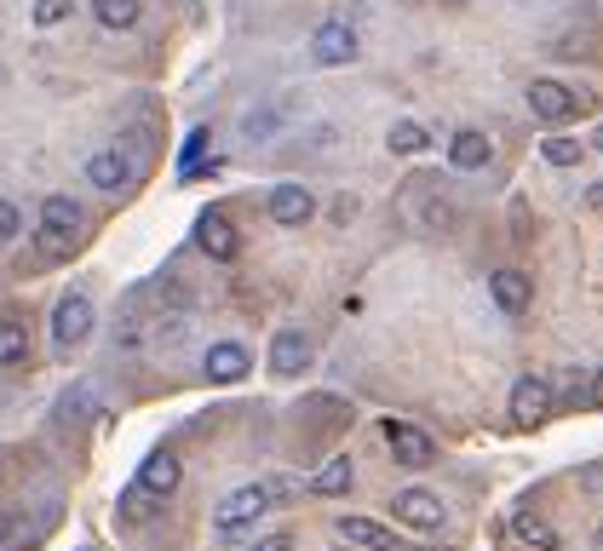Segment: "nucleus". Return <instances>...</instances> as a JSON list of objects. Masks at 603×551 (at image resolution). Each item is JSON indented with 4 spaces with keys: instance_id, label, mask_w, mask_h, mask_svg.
Segmentation results:
<instances>
[{
    "instance_id": "f257e3e1",
    "label": "nucleus",
    "mask_w": 603,
    "mask_h": 551,
    "mask_svg": "<svg viewBox=\"0 0 603 551\" xmlns=\"http://www.w3.org/2000/svg\"><path fill=\"white\" fill-rule=\"evenodd\" d=\"M270 511V488L265 483H242L219 499V511H213V529L219 535H242V529H254V522Z\"/></svg>"
},
{
    "instance_id": "f03ea898",
    "label": "nucleus",
    "mask_w": 603,
    "mask_h": 551,
    "mask_svg": "<svg viewBox=\"0 0 603 551\" xmlns=\"http://www.w3.org/2000/svg\"><path fill=\"white\" fill-rule=\"evenodd\" d=\"M551 414H558V385L540 380V373H523V380L512 385V425L535 431V425H546Z\"/></svg>"
},
{
    "instance_id": "7ed1b4c3",
    "label": "nucleus",
    "mask_w": 603,
    "mask_h": 551,
    "mask_svg": "<svg viewBox=\"0 0 603 551\" xmlns=\"http://www.w3.org/2000/svg\"><path fill=\"white\" fill-rule=\"evenodd\" d=\"M357 46H362V41H357V23L334 12V18H322V23H316V35H311V58H316L322 69H345L350 58H357Z\"/></svg>"
},
{
    "instance_id": "20e7f679",
    "label": "nucleus",
    "mask_w": 603,
    "mask_h": 551,
    "mask_svg": "<svg viewBox=\"0 0 603 551\" xmlns=\"http://www.w3.org/2000/svg\"><path fill=\"white\" fill-rule=\"evenodd\" d=\"M81 202L75 195H41V241H46V254H64V241L81 236Z\"/></svg>"
},
{
    "instance_id": "39448f33",
    "label": "nucleus",
    "mask_w": 603,
    "mask_h": 551,
    "mask_svg": "<svg viewBox=\"0 0 603 551\" xmlns=\"http://www.w3.org/2000/svg\"><path fill=\"white\" fill-rule=\"evenodd\" d=\"M529 115L540 121V127H569L574 115H581L587 104H581V92H569L563 81H529Z\"/></svg>"
},
{
    "instance_id": "423d86ee",
    "label": "nucleus",
    "mask_w": 603,
    "mask_h": 551,
    "mask_svg": "<svg viewBox=\"0 0 603 551\" xmlns=\"http://www.w3.org/2000/svg\"><path fill=\"white\" fill-rule=\"evenodd\" d=\"M92 322H98L92 299H87V293H64L58 305H53V345H58V350L87 345V339H92Z\"/></svg>"
},
{
    "instance_id": "0eeeda50",
    "label": "nucleus",
    "mask_w": 603,
    "mask_h": 551,
    "mask_svg": "<svg viewBox=\"0 0 603 551\" xmlns=\"http://www.w3.org/2000/svg\"><path fill=\"white\" fill-rule=\"evenodd\" d=\"M196 247H201L213 265H231V259L242 254V236H236V224L224 218L219 207H208V213L196 218Z\"/></svg>"
},
{
    "instance_id": "6e6552de",
    "label": "nucleus",
    "mask_w": 603,
    "mask_h": 551,
    "mask_svg": "<svg viewBox=\"0 0 603 551\" xmlns=\"http://www.w3.org/2000/svg\"><path fill=\"white\" fill-rule=\"evenodd\" d=\"M201 373H208L213 385H242L247 373H254V357H247V345H236V339H213L208 357H201Z\"/></svg>"
},
{
    "instance_id": "1a4fd4ad",
    "label": "nucleus",
    "mask_w": 603,
    "mask_h": 551,
    "mask_svg": "<svg viewBox=\"0 0 603 551\" xmlns=\"http://www.w3.org/2000/svg\"><path fill=\"white\" fill-rule=\"evenodd\" d=\"M386 442H391L397 465H409V471H425L437 460V442L425 437L420 425H409V419H386Z\"/></svg>"
},
{
    "instance_id": "9d476101",
    "label": "nucleus",
    "mask_w": 603,
    "mask_h": 551,
    "mask_svg": "<svg viewBox=\"0 0 603 551\" xmlns=\"http://www.w3.org/2000/svg\"><path fill=\"white\" fill-rule=\"evenodd\" d=\"M391 511H397V522H409L414 535H437L443 529V499L432 488H402L391 499Z\"/></svg>"
},
{
    "instance_id": "9b49d317",
    "label": "nucleus",
    "mask_w": 603,
    "mask_h": 551,
    "mask_svg": "<svg viewBox=\"0 0 603 551\" xmlns=\"http://www.w3.org/2000/svg\"><path fill=\"white\" fill-rule=\"evenodd\" d=\"M305 368H311L305 328H276V339H270V373H276V380H299Z\"/></svg>"
},
{
    "instance_id": "f8f14e48",
    "label": "nucleus",
    "mask_w": 603,
    "mask_h": 551,
    "mask_svg": "<svg viewBox=\"0 0 603 551\" xmlns=\"http://www.w3.org/2000/svg\"><path fill=\"white\" fill-rule=\"evenodd\" d=\"M265 207H270V218L282 224V230H299V224L316 218V195H311L305 184H276Z\"/></svg>"
},
{
    "instance_id": "ddd939ff",
    "label": "nucleus",
    "mask_w": 603,
    "mask_h": 551,
    "mask_svg": "<svg viewBox=\"0 0 603 551\" xmlns=\"http://www.w3.org/2000/svg\"><path fill=\"white\" fill-rule=\"evenodd\" d=\"M489 299H494L506 316H523V311L535 305V282H529L523 270H494V276H489Z\"/></svg>"
},
{
    "instance_id": "4468645a",
    "label": "nucleus",
    "mask_w": 603,
    "mask_h": 551,
    "mask_svg": "<svg viewBox=\"0 0 603 551\" xmlns=\"http://www.w3.org/2000/svg\"><path fill=\"white\" fill-rule=\"evenodd\" d=\"M179 477H185V465H179V454H167V448H156V454L138 465V488L156 494V499H167L172 488H179Z\"/></svg>"
},
{
    "instance_id": "2eb2a0df",
    "label": "nucleus",
    "mask_w": 603,
    "mask_h": 551,
    "mask_svg": "<svg viewBox=\"0 0 603 551\" xmlns=\"http://www.w3.org/2000/svg\"><path fill=\"white\" fill-rule=\"evenodd\" d=\"M133 179V167H127V156H121V149H92V156H87V184L92 190H121V184H127Z\"/></svg>"
},
{
    "instance_id": "dca6fc26",
    "label": "nucleus",
    "mask_w": 603,
    "mask_h": 551,
    "mask_svg": "<svg viewBox=\"0 0 603 551\" xmlns=\"http://www.w3.org/2000/svg\"><path fill=\"white\" fill-rule=\"evenodd\" d=\"M489 156H494V144H489V133H477V127H466V133L448 138V167H460V172L489 167Z\"/></svg>"
},
{
    "instance_id": "f3484780",
    "label": "nucleus",
    "mask_w": 603,
    "mask_h": 551,
    "mask_svg": "<svg viewBox=\"0 0 603 551\" xmlns=\"http://www.w3.org/2000/svg\"><path fill=\"white\" fill-rule=\"evenodd\" d=\"M334 529H339V540L362 546V551H397V535L386 529V522H373V517H339Z\"/></svg>"
},
{
    "instance_id": "a211bd4d",
    "label": "nucleus",
    "mask_w": 603,
    "mask_h": 551,
    "mask_svg": "<svg viewBox=\"0 0 603 551\" xmlns=\"http://www.w3.org/2000/svg\"><path fill=\"white\" fill-rule=\"evenodd\" d=\"M512 535H517L523 546H535V551H558V529H551L546 517H535V511H517V517H512Z\"/></svg>"
},
{
    "instance_id": "6ab92c4d",
    "label": "nucleus",
    "mask_w": 603,
    "mask_h": 551,
    "mask_svg": "<svg viewBox=\"0 0 603 551\" xmlns=\"http://www.w3.org/2000/svg\"><path fill=\"white\" fill-rule=\"evenodd\" d=\"M92 18L104 23V30H138L144 7L138 0H92Z\"/></svg>"
},
{
    "instance_id": "aec40b11",
    "label": "nucleus",
    "mask_w": 603,
    "mask_h": 551,
    "mask_svg": "<svg viewBox=\"0 0 603 551\" xmlns=\"http://www.w3.org/2000/svg\"><path fill=\"white\" fill-rule=\"evenodd\" d=\"M386 149H397V156H420V149H432V133H425L420 121H391Z\"/></svg>"
},
{
    "instance_id": "412c9836",
    "label": "nucleus",
    "mask_w": 603,
    "mask_h": 551,
    "mask_svg": "<svg viewBox=\"0 0 603 551\" xmlns=\"http://www.w3.org/2000/svg\"><path fill=\"white\" fill-rule=\"evenodd\" d=\"M350 477H357V471H350V460H328V465H322L316 471V477H311V494H350Z\"/></svg>"
},
{
    "instance_id": "4be33fe9",
    "label": "nucleus",
    "mask_w": 603,
    "mask_h": 551,
    "mask_svg": "<svg viewBox=\"0 0 603 551\" xmlns=\"http://www.w3.org/2000/svg\"><path fill=\"white\" fill-rule=\"evenodd\" d=\"M540 156H546V167H581V138H569V133H551L546 144H540Z\"/></svg>"
},
{
    "instance_id": "5701e85b",
    "label": "nucleus",
    "mask_w": 603,
    "mask_h": 551,
    "mask_svg": "<svg viewBox=\"0 0 603 551\" xmlns=\"http://www.w3.org/2000/svg\"><path fill=\"white\" fill-rule=\"evenodd\" d=\"M30 357V328L23 322H0V368H12Z\"/></svg>"
},
{
    "instance_id": "b1692460",
    "label": "nucleus",
    "mask_w": 603,
    "mask_h": 551,
    "mask_svg": "<svg viewBox=\"0 0 603 551\" xmlns=\"http://www.w3.org/2000/svg\"><path fill=\"white\" fill-rule=\"evenodd\" d=\"M69 12H75V0H35V7H30V23H35V30H58Z\"/></svg>"
},
{
    "instance_id": "393cba45",
    "label": "nucleus",
    "mask_w": 603,
    "mask_h": 551,
    "mask_svg": "<svg viewBox=\"0 0 603 551\" xmlns=\"http://www.w3.org/2000/svg\"><path fill=\"white\" fill-rule=\"evenodd\" d=\"M276 127H282V110H247L242 115V138H270Z\"/></svg>"
},
{
    "instance_id": "a878e982",
    "label": "nucleus",
    "mask_w": 603,
    "mask_h": 551,
    "mask_svg": "<svg viewBox=\"0 0 603 551\" xmlns=\"http://www.w3.org/2000/svg\"><path fill=\"white\" fill-rule=\"evenodd\" d=\"M149 499H156V494H144V488L133 483L127 494H121V517H127V522H144V517H149Z\"/></svg>"
},
{
    "instance_id": "bb28decb",
    "label": "nucleus",
    "mask_w": 603,
    "mask_h": 551,
    "mask_svg": "<svg viewBox=\"0 0 603 551\" xmlns=\"http://www.w3.org/2000/svg\"><path fill=\"white\" fill-rule=\"evenodd\" d=\"M23 230V218H18V207L7 202V195H0V241H12Z\"/></svg>"
},
{
    "instance_id": "cd10ccee",
    "label": "nucleus",
    "mask_w": 603,
    "mask_h": 551,
    "mask_svg": "<svg viewBox=\"0 0 603 551\" xmlns=\"http://www.w3.org/2000/svg\"><path fill=\"white\" fill-rule=\"evenodd\" d=\"M201 149H208V133H190V144H185V172H196Z\"/></svg>"
},
{
    "instance_id": "c85d7f7f",
    "label": "nucleus",
    "mask_w": 603,
    "mask_h": 551,
    "mask_svg": "<svg viewBox=\"0 0 603 551\" xmlns=\"http://www.w3.org/2000/svg\"><path fill=\"white\" fill-rule=\"evenodd\" d=\"M247 551H293V540L288 535H265V540H254Z\"/></svg>"
},
{
    "instance_id": "c756f323",
    "label": "nucleus",
    "mask_w": 603,
    "mask_h": 551,
    "mask_svg": "<svg viewBox=\"0 0 603 551\" xmlns=\"http://www.w3.org/2000/svg\"><path fill=\"white\" fill-rule=\"evenodd\" d=\"M581 483H587V494H598V499H603V460L581 471Z\"/></svg>"
},
{
    "instance_id": "7c9ffc66",
    "label": "nucleus",
    "mask_w": 603,
    "mask_h": 551,
    "mask_svg": "<svg viewBox=\"0 0 603 551\" xmlns=\"http://www.w3.org/2000/svg\"><path fill=\"white\" fill-rule=\"evenodd\" d=\"M587 403H592V408H603V373H598V380L587 385Z\"/></svg>"
},
{
    "instance_id": "2f4dec72",
    "label": "nucleus",
    "mask_w": 603,
    "mask_h": 551,
    "mask_svg": "<svg viewBox=\"0 0 603 551\" xmlns=\"http://www.w3.org/2000/svg\"><path fill=\"white\" fill-rule=\"evenodd\" d=\"M592 202H598V207H603V184H592Z\"/></svg>"
},
{
    "instance_id": "473e14b6",
    "label": "nucleus",
    "mask_w": 603,
    "mask_h": 551,
    "mask_svg": "<svg viewBox=\"0 0 603 551\" xmlns=\"http://www.w3.org/2000/svg\"><path fill=\"white\" fill-rule=\"evenodd\" d=\"M592 546H598V551H603V522H598V535H592Z\"/></svg>"
},
{
    "instance_id": "72a5a7b5",
    "label": "nucleus",
    "mask_w": 603,
    "mask_h": 551,
    "mask_svg": "<svg viewBox=\"0 0 603 551\" xmlns=\"http://www.w3.org/2000/svg\"><path fill=\"white\" fill-rule=\"evenodd\" d=\"M397 551H425V546H397Z\"/></svg>"
},
{
    "instance_id": "f704fd0d",
    "label": "nucleus",
    "mask_w": 603,
    "mask_h": 551,
    "mask_svg": "<svg viewBox=\"0 0 603 551\" xmlns=\"http://www.w3.org/2000/svg\"><path fill=\"white\" fill-rule=\"evenodd\" d=\"M592 144H598V149H603V127H598V138H592Z\"/></svg>"
}]
</instances>
